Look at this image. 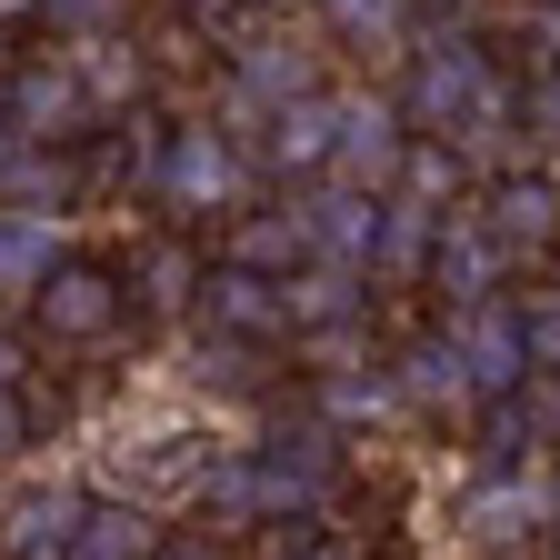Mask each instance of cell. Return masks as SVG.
<instances>
[{
	"mask_svg": "<svg viewBox=\"0 0 560 560\" xmlns=\"http://www.w3.org/2000/svg\"><path fill=\"white\" fill-rule=\"evenodd\" d=\"M81 501H91V480H21L11 501H0V560H60L70 550V530H81Z\"/></svg>",
	"mask_w": 560,
	"mask_h": 560,
	"instance_id": "8fae6325",
	"label": "cell"
},
{
	"mask_svg": "<svg viewBox=\"0 0 560 560\" xmlns=\"http://www.w3.org/2000/svg\"><path fill=\"white\" fill-rule=\"evenodd\" d=\"M390 101H400V120L420 140H451L470 171H511L521 161V91L501 81L490 40H470V31H410Z\"/></svg>",
	"mask_w": 560,
	"mask_h": 560,
	"instance_id": "6da1fadb",
	"label": "cell"
},
{
	"mask_svg": "<svg viewBox=\"0 0 560 560\" xmlns=\"http://www.w3.org/2000/svg\"><path fill=\"white\" fill-rule=\"evenodd\" d=\"M470 210H480V231L501 241V260H511V270H521V260L540 270V260L560 250V180H550V171H530V161L490 171V190H480Z\"/></svg>",
	"mask_w": 560,
	"mask_h": 560,
	"instance_id": "52a82bcc",
	"label": "cell"
},
{
	"mask_svg": "<svg viewBox=\"0 0 560 560\" xmlns=\"http://www.w3.org/2000/svg\"><path fill=\"white\" fill-rule=\"evenodd\" d=\"M0 110H11V140H40V151H81V140L101 130L81 70H70V50H31L0 70Z\"/></svg>",
	"mask_w": 560,
	"mask_h": 560,
	"instance_id": "277c9868",
	"label": "cell"
},
{
	"mask_svg": "<svg viewBox=\"0 0 560 560\" xmlns=\"http://www.w3.org/2000/svg\"><path fill=\"white\" fill-rule=\"evenodd\" d=\"M420 291H441V311L511 291V260H501V241L480 231V210H460V200H451L441 221H431V260H420Z\"/></svg>",
	"mask_w": 560,
	"mask_h": 560,
	"instance_id": "9c48e42d",
	"label": "cell"
},
{
	"mask_svg": "<svg viewBox=\"0 0 560 560\" xmlns=\"http://www.w3.org/2000/svg\"><path fill=\"white\" fill-rule=\"evenodd\" d=\"M0 200H21V210H60V200H70V151L11 140V151H0Z\"/></svg>",
	"mask_w": 560,
	"mask_h": 560,
	"instance_id": "484cf974",
	"label": "cell"
},
{
	"mask_svg": "<svg viewBox=\"0 0 560 560\" xmlns=\"http://www.w3.org/2000/svg\"><path fill=\"white\" fill-rule=\"evenodd\" d=\"M21 451H31V390L0 381V460H21Z\"/></svg>",
	"mask_w": 560,
	"mask_h": 560,
	"instance_id": "1f68e13d",
	"label": "cell"
},
{
	"mask_svg": "<svg viewBox=\"0 0 560 560\" xmlns=\"http://www.w3.org/2000/svg\"><path fill=\"white\" fill-rule=\"evenodd\" d=\"M521 120H530V130L550 140V151H560V60H540V70H530V101H521Z\"/></svg>",
	"mask_w": 560,
	"mask_h": 560,
	"instance_id": "f546056e",
	"label": "cell"
},
{
	"mask_svg": "<svg viewBox=\"0 0 560 560\" xmlns=\"http://www.w3.org/2000/svg\"><path fill=\"white\" fill-rule=\"evenodd\" d=\"M40 21H50L60 40H91V31H120V21H130V0H40Z\"/></svg>",
	"mask_w": 560,
	"mask_h": 560,
	"instance_id": "f1b7e54d",
	"label": "cell"
},
{
	"mask_svg": "<svg viewBox=\"0 0 560 560\" xmlns=\"http://www.w3.org/2000/svg\"><path fill=\"white\" fill-rule=\"evenodd\" d=\"M550 180H560V151H550Z\"/></svg>",
	"mask_w": 560,
	"mask_h": 560,
	"instance_id": "ab89813d",
	"label": "cell"
},
{
	"mask_svg": "<svg viewBox=\"0 0 560 560\" xmlns=\"http://www.w3.org/2000/svg\"><path fill=\"white\" fill-rule=\"evenodd\" d=\"M221 260L231 270H260V280H291L311 260V210L301 200H241L221 221Z\"/></svg>",
	"mask_w": 560,
	"mask_h": 560,
	"instance_id": "7c38bea8",
	"label": "cell"
},
{
	"mask_svg": "<svg viewBox=\"0 0 560 560\" xmlns=\"http://www.w3.org/2000/svg\"><path fill=\"white\" fill-rule=\"evenodd\" d=\"M460 180H470V161L451 151V140H420V130H410V151H400V180H390V190H410L420 210H451Z\"/></svg>",
	"mask_w": 560,
	"mask_h": 560,
	"instance_id": "4316f807",
	"label": "cell"
},
{
	"mask_svg": "<svg viewBox=\"0 0 560 560\" xmlns=\"http://www.w3.org/2000/svg\"><path fill=\"white\" fill-rule=\"evenodd\" d=\"M431 221L410 190H381V241H371V291H420V260H431Z\"/></svg>",
	"mask_w": 560,
	"mask_h": 560,
	"instance_id": "603a6c76",
	"label": "cell"
},
{
	"mask_svg": "<svg viewBox=\"0 0 560 560\" xmlns=\"http://www.w3.org/2000/svg\"><path fill=\"white\" fill-rule=\"evenodd\" d=\"M60 50H70V70H81V91H91L101 120H120V110L151 101V60H140L130 31H91V40H60Z\"/></svg>",
	"mask_w": 560,
	"mask_h": 560,
	"instance_id": "ffe728a7",
	"label": "cell"
},
{
	"mask_svg": "<svg viewBox=\"0 0 560 560\" xmlns=\"http://www.w3.org/2000/svg\"><path fill=\"white\" fill-rule=\"evenodd\" d=\"M291 560H350V550H340V540H301Z\"/></svg>",
	"mask_w": 560,
	"mask_h": 560,
	"instance_id": "e575fe53",
	"label": "cell"
},
{
	"mask_svg": "<svg viewBox=\"0 0 560 560\" xmlns=\"http://www.w3.org/2000/svg\"><path fill=\"white\" fill-rule=\"evenodd\" d=\"M190 320H210V330H241V340H260V350H291V320H280V280L231 270V260H210V280H200V311H190Z\"/></svg>",
	"mask_w": 560,
	"mask_h": 560,
	"instance_id": "9a60e30c",
	"label": "cell"
},
{
	"mask_svg": "<svg viewBox=\"0 0 560 560\" xmlns=\"http://www.w3.org/2000/svg\"><path fill=\"white\" fill-rule=\"evenodd\" d=\"M330 120H340V91H301V101H280L260 120V161L280 180H320L330 171Z\"/></svg>",
	"mask_w": 560,
	"mask_h": 560,
	"instance_id": "ac0fdd59",
	"label": "cell"
},
{
	"mask_svg": "<svg viewBox=\"0 0 560 560\" xmlns=\"http://www.w3.org/2000/svg\"><path fill=\"white\" fill-rule=\"evenodd\" d=\"M511 320H521V361H530V371H560V280L511 291Z\"/></svg>",
	"mask_w": 560,
	"mask_h": 560,
	"instance_id": "83f0119b",
	"label": "cell"
},
{
	"mask_svg": "<svg viewBox=\"0 0 560 560\" xmlns=\"http://www.w3.org/2000/svg\"><path fill=\"white\" fill-rule=\"evenodd\" d=\"M120 280H130V311H151V320H190V311H200L210 260H200V241L161 231V241H140V260H130Z\"/></svg>",
	"mask_w": 560,
	"mask_h": 560,
	"instance_id": "2e32d148",
	"label": "cell"
},
{
	"mask_svg": "<svg viewBox=\"0 0 560 560\" xmlns=\"http://www.w3.org/2000/svg\"><path fill=\"white\" fill-rule=\"evenodd\" d=\"M301 91H320V60L291 40V31H241L231 40V101H221V120H241V130H260L280 101H301Z\"/></svg>",
	"mask_w": 560,
	"mask_h": 560,
	"instance_id": "8992f818",
	"label": "cell"
},
{
	"mask_svg": "<svg viewBox=\"0 0 560 560\" xmlns=\"http://www.w3.org/2000/svg\"><path fill=\"white\" fill-rule=\"evenodd\" d=\"M301 210H311V260H350V270H371V241H381V190L311 180V190H301Z\"/></svg>",
	"mask_w": 560,
	"mask_h": 560,
	"instance_id": "d6986e66",
	"label": "cell"
},
{
	"mask_svg": "<svg viewBox=\"0 0 560 560\" xmlns=\"http://www.w3.org/2000/svg\"><path fill=\"white\" fill-rule=\"evenodd\" d=\"M280 320L301 330H340V320H371V270H350V260H301L291 280H280Z\"/></svg>",
	"mask_w": 560,
	"mask_h": 560,
	"instance_id": "e0dca14e",
	"label": "cell"
},
{
	"mask_svg": "<svg viewBox=\"0 0 560 560\" xmlns=\"http://www.w3.org/2000/svg\"><path fill=\"white\" fill-rule=\"evenodd\" d=\"M60 250H70V241H60V210H21V200H0V311H21L40 280H50Z\"/></svg>",
	"mask_w": 560,
	"mask_h": 560,
	"instance_id": "44dd1931",
	"label": "cell"
},
{
	"mask_svg": "<svg viewBox=\"0 0 560 560\" xmlns=\"http://www.w3.org/2000/svg\"><path fill=\"white\" fill-rule=\"evenodd\" d=\"M151 560H231V550H221V530H200V521H190V530H161Z\"/></svg>",
	"mask_w": 560,
	"mask_h": 560,
	"instance_id": "d6a6232c",
	"label": "cell"
},
{
	"mask_svg": "<svg viewBox=\"0 0 560 560\" xmlns=\"http://www.w3.org/2000/svg\"><path fill=\"white\" fill-rule=\"evenodd\" d=\"M151 200L200 221V210H241L250 200V161H241V130L221 120H171L161 151H151Z\"/></svg>",
	"mask_w": 560,
	"mask_h": 560,
	"instance_id": "3957f363",
	"label": "cell"
},
{
	"mask_svg": "<svg viewBox=\"0 0 560 560\" xmlns=\"http://www.w3.org/2000/svg\"><path fill=\"white\" fill-rule=\"evenodd\" d=\"M320 21H330L340 50H390V60H400L410 31H420V21H410V0H320Z\"/></svg>",
	"mask_w": 560,
	"mask_h": 560,
	"instance_id": "d4e9b609",
	"label": "cell"
},
{
	"mask_svg": "<svg viewBox=\"0 0 560 560\" xmlns=\"http://www.w3.org/2000/svg\"><path fill=\"white\" fill-rule=\"evenodd\" d=\"M441 340L460 350V371H470V390L490 400V390H511L530 361H521V320H511V291H490V301H460V311H441Z\"/></svg>",
	"mask_w": 560,
	"mask_h": 560,
	"instance_id": "4fadbf2b",
	"label": "cell"
},
{
	"mask_svg": "<svg viewBox=\"0 0 560 560\" xmlns=\"http://www.w3.org/2000/svg\"><path fill=\"white\" fill-rule=\"evenodd\" d=\"M540 530H550V521H540V460L480 470V480H460V501H451V540H460L470 560H530Z\"/></svg>",
	"mask_w": 560,
	"mask_h": 560,
	"instance_id": "5b68a950",
	"label": "cell"
},
{
	"mask_svg": "<svg viewBox=\"0 0 560 560\" xmlns=\"http://www.w3.org/2000/svg\"><path fill=\"white\" fill-rule=\"evenodd\" d=\"M21 311H31V340L40 350H110L130 330V280L110 260H91V250H60L50 280H40Z\"/></svg>",
	"mask_w": 560,
	"mask_h": 560,
	"instance_id": "7a4b0ae2",
	"label": "cell"
},
{
	"mask_svg": "<svg viewBox=\"0 0 560 560\" xmlns=\"http://www.w3.org/2000/svg\"><path fill=\"white\" fill-rule=\"evenodd\" d=\"M161 511L140 501V490H110V480H91V501H81V530H70V550L60 560H151L161 550Z\"/></svg>",
	"mask_w": 560,
	"mask_h": 560,
	"instance_id": "5bb4252c",
	"label": "cell"
},
{
	"mask_svg": "<svg viewBox=\"0 0 560 560\" xmlns=\"http://www.w3.org/2000/svg\"><path fill=\"white\" fill-rule=\"evenodd\" d=\"M390 400H400V420H431V431H460V420L480 410V390H470V371H460V350H451L441 330H420L400 361H390Z\"/></svg>",
	"mask_w": 560,
	"mask_h": 560,
	"instance_id": "30bf717a",
	"label": "cell"
},
{
	"mask_svg": "<svg viewBox=\"0 0 560 560\" xmlns=\"http://www.w3.org/2000/svg\"><path fill=\"white\" fill-rule=\"evenodd\" d=\"M540 560H560V530H540Z\"/></svg>",
	"mask_w": 560,
	"mask_h": 560,
	"instance_id": "8d00e7d4",
	"label": "cell"
},
{
	"mask_svg": "<svg viewBox=\"0 0 560 560\" xmlns=\"http://www.w3.org/2000/svg\"><path fill=\"white\" fill-rule=\"evenodd\" d=\"M540 521H550V530H560V451H550V460H540Z\"/></svg>",
	"mask_w": 560,
	"mask_h": 560,
	"instance_id": "836d02e7",
	"label": "cell"
},
{
	"mask_svg": "<svg viewBox=\"0 0 560 560\" xmlns=\"http://www.w3.org/2000/svg\"><path fill=\"white\" fill-rule=\"evenodd\" d=\"M0 50H11V21H0ZM0 70H11V60H0Z\"/></svg>",
	"mask_w": 560,
	"mask_h": 560,
	"instance_id": "f35d334b",
	"label": "cell"
},
{
	"mask_svg": "<svg viewBox=\"0 0 560 560\" xmlns=\"http://www.w3.org/2000/svg\"><path fill=\"white\" fill-rule=\"evenodd\" d=\"M0 21H40V0H0Z\"/></svg>",
	"mask_w": 560,
	"mask_h": 560,
	"instance_id": "d590c367",
	"label": "cell"
},
{
	"mask_svg": "<svg viewBox=\"0 0 560 560\" xmlns=\"http://www.w3.org/2000/svg\"><path fill=\"white\" fill-rule=\"evenodd\" d=\"M0 151H11V110H0Z\"/></svg>",
	"mask_w": 560,
	"mask_h": 560,
	"instance_id": "74e56055",
	"label": "cell"
},
{
	"mask_svg": "<svg viewBox=\"0 0 560 560\" xmlns=\"http://www.w3.org/2000/svg\"><path fill=\"white\" fill-rule=\"evenodd\" d=\"M270 361H280V350L190 320V390H210V400H260V390H270Z\"/></svg>",
	"mask_w": 560,
	"mask_h": 560,
	"instance_id": "7402d4cb",
	"label": "cell"
},
{
	"mask_svg": "<svg viewBox=\"0 0 560 560\" xmlns=\"http://www.w3.org/2000/svg\"><path fill=\"white\" fill-rule=\"evenodd\" d=\"M400 151H410L400 101H390V91H340V120H330V171H320V180L390 190V180H400Z\"/></svg>",
	"mask_w": 560,
	"mask_h": 560,
	"instance_id": "ba28073f",
	"label": "cell"
},
{
	"mask_svg": "<svg viewBox=\"0 0 560 560\" xmlns=\"http://www.w3.org/2000/svg\"><path fill=\"white\" fill-rule=\"evenodd\" d=\"M311 410L330 420L340 441H350V431H381V420H400V400H390V371H371V361L311 371Z\"/></svg>",
	"mask_w": 560,
	"mask_h": 560,
	"instance_id": "cb8c5ba5",
	"label": "cell"
},
{
	"mask_svg": "<svg viewBox=\"0 0 560 560\" xmlns=\"http://www.w3.org/2000/svg\"><path fill=\"white\" fill-rule=\"evenodd\" d=\"M180 11H190V21H200L210 40H241V31L260 21V0H180Z\"/></svg>",
	"mask_w": 560,
	"mask_h": 560,
	"instance_id": "4dcf8cb0",
	"label": "cell"
}]
</instances>
